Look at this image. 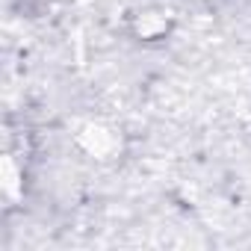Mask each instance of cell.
Returning <instances> with one entry per match:
<instances>
[{"mask_svg":"<svg viewBox=\"0 0 251 251\" xmlns=\"http://www.w3.org/2000/svg\"><path fill=\"white\" fill-rule=\"evenodd\" d=\"M172 33V18L163 9H142L133 18V36L142 42H160Z\"/></svg>","mask_w":251,"mask_h":251,"instance_id":"1","label":"cell"}]
</instances>
